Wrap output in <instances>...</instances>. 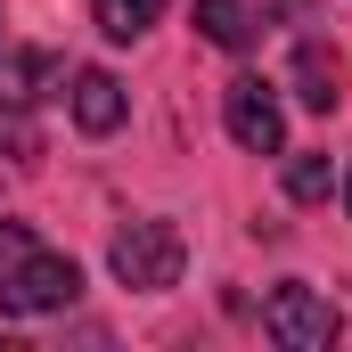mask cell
<instances>
[{"instance_id": "obj_12", "label": "cell", "mask_w": 352, "mask_h": 352, "mask_svg": "<svg viewBox=\"0 0 352 352\" xmlns=\"http://www.w3.org/2000/svg\"><path fill=\"white\" fill-rule=\"evenodd\" d=\"M344 213H352V173H344Z\"/></svg>"}, {"instance_id": "obj_5", "label": "cell", "mask_w": 352, "mask_h": 352, "mask_svg": "<svg viewBox=\"0 0 352 352\" xmlns=\"http://www.w3.org/2000/svg\"><path fill=\"white\" fill-rule=\"evenodd\" d=\"M50 90H66V58L58 50H8L0 41V107H41Z\"/></svg>"}, {"instance_id": "obj_4", "label": "cell", "mask_w": 352, "mask_h": 352, "mask_svg": "<svg viewBox=\"0 0 352 352\" xmlns=\"http://www.w3.org/2000/svg\"><path fill=\"white\" fill-rule=\"evenodd\" d=\"M221 123H230V140H238L246 156H278V140H287L278 90H270L263 74H238V82L221 90Z\"/></svg>"}, {"instance_id": "obj_3", "label": "cell", "mask_w": 352, "mask_h": 352, "mask_svg": "<svg viewBox=\"0 0 352 352\" xmlns=\"http://www.w3.org/2000/svg\"><path fill=\"white\" fill-rule=\"evenodd\" d=\"M263 328H270V344H287V352H328L344 320H336V303H328L320 287L287 278V287H270V303H263Z\"/></svg>"}, {"instance_id": "obj_2", "label": "cell", "mask_w": 352, "mask_h": 352, "mask_svg": "<svg viewBox=\"0 0 352 352\" xmlns=\"http://www.w3.org/2000/svg\"><path fill=\"white\" fill-rule=\"evenodd\" d=\"M82 295V270L66 263V254H50V246H25L8 278H0V311L8 320H41V311H66Z\"/></svg>"}, {"instance_id": "obj_7", "label": "cell", "mask_w": 352, "mask_h": 352, "mask_svg": "<svg viewBox=\"0 0 352 352\" xmlns=\"http://www.w3.org/2000/svg\"><path fill=\"white\" fill-rule=\"evenodd\" d=\"M123 115H131L123 82H115L107 66H82V74H74V123H82L90 140H107V131H123Z\"/></svg>"}, {"instance_id": "obj_11", "label": "cell", "mask_w": 352, "mask_h": 352, "mask_svg": "<svg viewBox=\"0 0 352 352\" xmlns=\"http://www.w3.org/2000/svg\"><path fill=\"white\" fill-rule=\"evenodd\" d=\"M25 246H33V230H25V221H0V278H8V263H16Z\"/></svg>"}, {"instance_id": "obj_10", "label": "cell", "mask_w": 352, "mask_h": 352, "mask_svg": "<svg viewBox=\"0 0 352 352\" xmlns=\"http://www.w3.org/2000/svg\"><path fill=\"white\" fill-rule=\"evenodd\" d=\"M328 188H336V164L328 156H287V197L295 205H320Z\"/></svg>"}, {"instance_id": "obj_9", "label": "cell", "mask_w": 352, "mask_h": 352, "mask_svg": "<svg viewBox=\"0 0 352 352\" xmlns=\"http://www.w3.org/2000/svg\"><path fill=\"white\" fill-rule=\"evenodd\" d=\"M156 16H164V0H98V33L107 41H140Z\"/></svg>"}, {"instance_id": "obj_6", "label": "cell", "mask_w": 352, "mask_h": 352, "mask_svg": "<svg viewBox=\"0 0 352 352\" xmlns=\"http://www.w3.org/2000/svg\"><path fill=\"white\" fill-rule=\"evenodd\" d=\"M287 90H295L311 115H336V98H344V90H336V50H328L320 33H303V41H295V58H287Z\"/></svg>"}, {"instance_id": "obj_8", "label": "cell", "mask_w": 352, "mask_h": 352, "mask_svg": "<svg viewBox=\"0 0 352 352\" xmlns=\"http://www.w3.org/2000/svg\"><path fill=\"white\" fill-rule=\"evenodd\" d=\"M197 33L213 50H254V8L246 0H197Z\"/></svg>"}, {"instance_id": "obj_1", "label": "cell", "mask_w": 352, "mask_h": 352, "mask_svg": "<svg viewBox=\"0 0 352 352\" xmlns=\"http://www.w3.org/2000/svg\"><path fill=\"white\" fill-rule=\"evenodd\" d=\"M180 263H188V246H180L173 221H131V230H115V246H107V270H115L123 287H140V295L180 287Z\"/></svg>"}]
</instances>
